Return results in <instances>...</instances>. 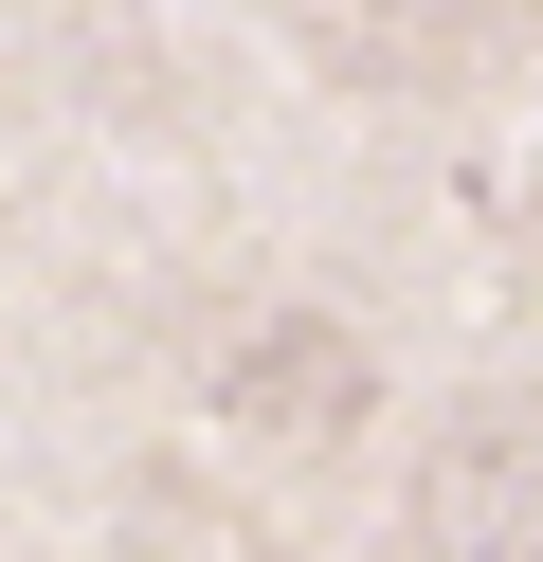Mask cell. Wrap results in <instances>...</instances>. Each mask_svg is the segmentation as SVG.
Wrapping results in <instances>:
<instances>
[{"mask_svg":"<svg viewBox=\"0 0 543 562\" xmlns=\"http://www.w3.org/2000/svg\"><path fill=\"white\" fill-rule=\"evenodd\" d=\"M417 544H453V562H543V400H489V417L434 436Z\"/></svg>","mask_w":543,"mask_h":562,"instance_id":"6da1fadb","label":"cell"},{"mask_svg":"<svg viewBox=\"0 0 543 562\" xmlns=\"http://www.w3.org/2000/svg\"><path fill=\"white\" fill-rule=\"evenodd\" d=\"M217 417H236L253 453H344L362 436V345L344 327H253L236 363H217Z\"/></svg>","mask_w":543,"mask_h":562,"instance_id":"7a4b0ae2","label":"cell"}]
</instances>
